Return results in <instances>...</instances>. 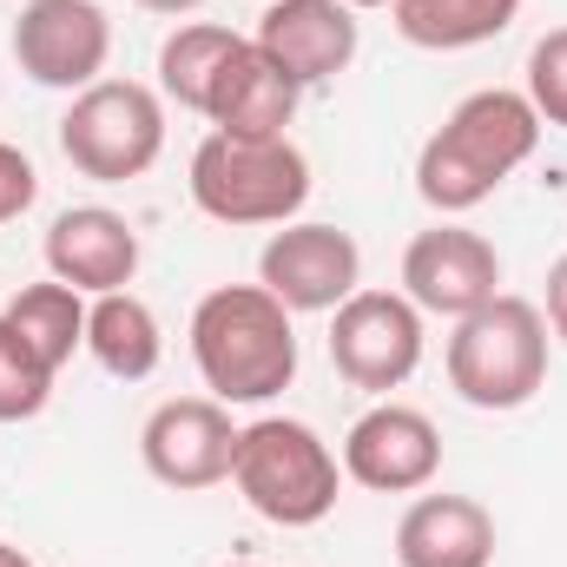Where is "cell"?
Segmentation results:
<instances>
[{
    "label": "cell",
    "mask_w": 567,
    "mask_h": 567,
    "mask_svg": "<svg viewBox=\"0 0 567 567\" xmlns=\"http://www.w3.org/2000/svg\"><path fill=\"white\" fill-rule=\"evenodd\" d=\"M47 271L80 297H106L140 278V231L106 205H73L47 225Z\"/></svg>",
    "instance_id": "13"
},
{
    "label": "cell",
    "mask_w": 567,
    "mask_h": 567,
    "mask_svg": "<svg viewBox=\"0 0 567 567\" xmlns=\"http://www.w3.org/2000/svg\"><path fill=\"white\" fill-rule=\"evenodd\" d=\"M238 40H245V33L212 27V20L172 27V33H165V47H158V93H165L172 106H185V113H205L212 80H218V66L238 53Z\"/></svg>",
    "instance_id": "20"
},
{
    "label": "cell",
    "mask_w": 567,
    "mask_h": 567,
    "mask_svg": "<svg viewBox=\"0 0 567 567\" xmlns=\"http://www.w3.org/2000/svg\"><path fill=\"white\" fill-rule=\"evenodd\" d=\"M258 284L278 297L290 317L337 310L343 297L363 290V251L337 225H284V231H271V245L258 258Z\"/></svg>",
    "instance_id": "10"
},
{
    "label": "cell",
    "mask_w": 567,
    "mask_h": 567,
    "mask_svg": "<svg viewBox=\"0 0 567 567\" xmlns=\"http://www.w3.org/2000/svg\"><path fill=\"white\" fill-rule=\"evenodd\" d=\"M145 13H165V20H178V13H198L205 0H140Z\"/></svg>",
    "instance_id": "25"
},
{
    "label": "cell",
    "mask_w": 567,
    "mask_h": 567,
    "mask_svg": "<svg viewBox=\"0 0 567 567\" xmlns=\"http://www.w3.org/2000/svg\"><path fill=\"white\" fill-rule=\"evenodd\" d=\"M140 455L152 468V482H165L178 495L218 488V482H231V455H238L231 410L218 396H172L145 416Z\"/></svg>",
    "instance_id": "9"
},
{
    "label": "cell",
    "mask_w": 567,
    "mask_h": 567,
    "mask_svg": "<svg viewBox=\"0 0 567 567\" xmlns=\"http://www.w3.org/2000/svg\"><path fill=\"white\" fill-rule=\"evenodd\" d=\"M251 40L297 86H323L357 60V7H343V0H271Z\"/></svg>",
    "instance_id": "14"
},
{
    "label": "cell",
    "mask_w": 567,
    "mask_h": 567,
    "mask_svg": "<svg viewBox=\"0 0 567 567\" xmlns=\"http://www.w3.org/2000/svg\"><path fill=\"white\" fill-rule=\"evenodd\" d=\"M522 0H390V20L423 53H462L495 33H508Z\"/></svg>",
    "instance_id": "18"
},
{
    "label": "cell",
    "mask_w": 567,
    "mask_h": 567,
    "mask_svg": "<svg viewBox=\"0 0 567 567\" xmlns=\"http://www.w3.org/2000/svg\"><path fill=\"white\" fill-rule=\"evenodd\" d=\"M548 383V317L528 297H488L449 337V390L468 410H522Z\"/></svg>",
    "instance_id": "4"
},
{
    "label": "cell",
    "mask_w": 567,
    "mask_h": 567,
    "mask_svg": "<svg viewBox=\"0 0 567 567\" xmlns=\"http://www.w3.org/2000/svg\"><path fill=\"white\" fill-rule=\"evenodd\" d=\"M265 7H271V0H265Z\"/></svg>",
    "instance_id": "29"
},
{
    "label": "cell",
    "mask_w": 567,
    "mask_h": 567,
    "mask_svg": "<svg viewBox=\"0 0 567 567\" xmlns=\"http://www.w3.org/2000/svg\"><path fill=\"white\" fill-rule=\"evenodd\" d=\"M192 363L225 410L271 403L297 377V323L265 284H218L192 310Z\"/></svg>",
    "instance_id": "2"
},
{
    "label": "cell",
    "mask_w": 567,
    "mask_h": 567,
    "mask_svg": "<svg viewBox=\"0 0 567 567\" xmlns=\"http://www.w3.org/2000/svg\"><path fill=\"white\" fill-rule=\"evenodd\" d=\"M343 7H390V0H343Z\"/></svg>",
    "instance_id": "27"
},
{
    "label": "cell",
    "mask_w": 567,
    "mask_h": 567,
    "mask_svg": "<svg viewBox=\"0 0 567 567\" xmlns=\"http://www.w3.org/2000/svg\"><path fill=\"white\" fill-rule=\"evenodd\" d=\"M86 350H93V363H100L106 377L145 383V377L158 370V357H165V337H158L152 303L133 297V290L93 297V303H86Z\"/></svg>",
    "instance_id": "17"
},
{
    "label": "cell",
    "mask_w": 567,
    "mask_h": 567,
    "mask_svg": "<svg viewBox=\"0 0 567 567\" xmlns=\"http://www.w3.org/2000/svg\"><path fill=\"white\" fill-rule=\"evenodd\" d=\"M225 567H258V561H225Z\"/></svg>",
    "instance_id": "28"
},
{
    "label": "cell",
    "mask_w": 567,
    "mask_h": 567,
    "mask_svg": "<svg viewBox=\"0 0 567 567\" xmlns=\"http://www.w3.org/2000/svg\"><path fill=\"white\" fill-rule=\"evenodd\" d=\"M310 198V158L290 140L212 133L192 152V205L218 225H290Z\"/></svg>",
    "instance_id": "5"
},
{
    "label": "cell",
    "mask_w": 567,
    "mask_h": 567,
    "mask_svg": "<svg viewBox=\"0 0 567 567\" xmlns=\"http://www.w3.org/2000/svg\"><path fill=\"white\" fill-rule=\"evenodd\" d=\"M13 60L33 86L86 93L113 60V20L100 0H27L13 20Z\"/></svg>",
    "instance_id": "8"
},
{
    "label": "cell",
    "mask_w": 567,
    "mask_h": 567,
    "mask_svg": "<svg viewBox=\"0 0 567 567\" xmlns=\"http://www.w3.org/2000/svg\"><path fill=\"white\" fill-rule=\"evenodd\" d=\"M542 145V120L528 106V93L508 86H482L468 93L416 152V192L442 218L475 212L482 198H495V185H508Z\"/></svg>",
    "instance_id": "1"
},
{
    "label": "cell",
    "mask_w": 567,
    "mask_h": 567,
    "mask_svg": "<svg viewBox=\"0 0 567 567\" xmlns=\"http://www.w3.org/2000/svg\"><path fill=\"white\" fill-rule=\"evenodd\" d=\"M403 297L429 310V317H468L482 310L488 297H502V258L482 231H462V225H435L416 231L410 251H403Z\"/></svg>",
    "instance_id": "11"
},
{
    "label": "cell",
    "mask_w": 567,
    "mask_h": 567,
    "mask_svg": "<svg viewBox=\"0 0 567 567\" xmlns=\"http://www.w3.org/2000/svg\"><path fill=\"white\" fill-rule=\"evenodd\" d=\"M330 363L350 390L390 396L423 363V310L403 290H357L330 310Z\"/></svg>",
    "instance_id": "7"
},
{
    "label": "cell",
    "mask_w": 567,
    "mask_h": 567,
    "mask_svg": "<svg viewBox=\"0 0 567 567\" xmlns=\"http://www.w3.org/2000/svg\"><path fill=\"white\" fill-rule=\"evenodd\" d=\"M33 198H40V172H33V158H27L20 145L0 140V225L20 218Z\"/></svg>",
    "instance_id": "23"
},
{
    "label": "cell",
    "mask_w": 567,
    "mask_h": 567,
    "mask_svg": "<svg viewBox=\"0 0 567 567\" xmlns=\"http://www.w3.org/2000/svg\"><path fill=\"white\" fill-rule=\"evenodd\" d=\"M0 567H33V561H27V555H20L13 542H0Z\"/></svg>",
    "instance_id": "26"
},
{
    "label": "cell",
    "mask_w": 567,
    "mask_h": 567,
    "mask_svg": "<svg viewBox=\"0 0 567 567\" xmlns=\"http://www.w3.org/2000/svg\"><path fill=\"white\" fill-rule=\"evenodd\" d=\"M495 515L475 495H416L396 522V567H488Z\"/></svg>",
    "instance_id": "16"
},
{
    "label": "cell",
    "mask_w": 567,
    "mask_h": 567,
    "mask_svg": "<svg viewBox=\"0 0 567 567\" xmlns=\"http://www.w3.org/2000/svg\"><path fill=\"white\" fill-rule=\"evenodd\" d=\"M20 337H27V350L60 377V363L86 343V297L73 290V284L47 278V284H27V290H13L7 297V310H0Z\"/></svg>",
    "instance_id": "19"
},
{
    "label": "cell",
    "mask_w": 567,
    "mask_h": 567,
    "mask_svg": "<svg viewBox=\"0 0 567 567\" xmlns=\"http://www.w3.org/2000/svg\"><path fill=\"white\" fill-rule=\"evenodd\" d=\"M231 482H238L245 508L265 515L271 528H317L337 508L343 462L330 455V442L310 423H297V416H258V423L238 429Z\"/></svg>",
    "instance_id": "3"
},
{
    "label": "cell",
    "mask_w": 567,
    "mask_h": 567,
    "mask_svg": "<svg viewBox=\"0 0 567 567\" xmlns=\"http://www.w3.org/2000/svg\"><path fill=\"white\" fill-rule=\"evenodd\" d=\"M442 468V435L410 403H377L343 435V475L370 495H416Z\"/></svg>",
    "instance_id": "12"
},
{
    "label": "cell",
    "mask_w": 567,
    "mask_h": 567,
    "mask_svg": "<svg viewBox=\"0 0 567 567\" xmlns=\"http://www.w3.org/2000/svg\"><path fill=\"white\" fill-rule=\"evenodd\" d=\"M548 330L567 343V251L548 265Z\"/></svg>",
    "instance_id": "24"
},
{
    "label": "cell",
    "mask_w": 567,
    "mask_h": 567,
    "mask_svg": "<svg viewBox=\"0 0 567 567\" xmlns=\"http://www.w3.org/2000/svg\"><path fill=\"white\" fill-rule=\"evenodd\" d=\"M53 396V370L27 350V337L0 317V423H27L40 416Z\"/></svg>",
    "instance_id": "21"
},
{
    "label": "cell",
    "mask_w": 567,
    "mask_h": 567,
    "mask_svg": "<svg viewBox=\"0 0 567 567\" xmlns=\"http://www.w3.org/2000/svg\"><path fill=\"white\" fill-rule=\"evenodd\" d=\"M60 152L80 178L93 185H126L145 178L165 152V106L140 80H93L86 93H73L66 120H60Z\"/></svg>",
    "instance_id": "6"
},
{
    "label": "cell",
    "mask_w": 567,
    "mask_h": 567,
    "mask_svg": "<svg viewBox=\"0 0 567 567\" xmlns=\"http://www.w3.org/2000/svg\"><path fill=\"white\" fill-rule=\"evenodd\" d=\"M297 100H303V86L284 73L278 60L258 40H238V53L212 80L205 120L218 133H238V140H284V126L297 120Z\"/></svg>",
    "instance_id": "15"
},
{
    "label": "cell",
    "mask_w": 567,
    "mask_h": 567,
    "mask_svg": "<svg viewBox=\"0 0 567 567\" xmlns=\"http://www.w3.org/2000/svg\"><path fill=\"white\" fill-rule=\"evenodd\" d=\"M528 106H535L542 126L567 133V27H548L528 47Z\"/></svg>",
    "instance_id": "22"
}]
</instances>
